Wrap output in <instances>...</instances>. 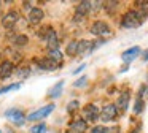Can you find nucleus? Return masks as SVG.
I'll use <instances>...</instances> for the list:
<instances>
[{"label":"nucleus","instance_id":"412c9836","mask_svg":"<svg viewBox=\"0 0 148 133\" xmlns=\"http://www.w3.org/2000/svg\"><path fill=\"white\" fill-rule=\"evenodd\" d=\"M30 132H32V133H45L46 132V125H45V124H38V125L32 127Z\"/></svg>","mask_w":148,"mask_h":133},{"label":"nucleus","instance_id":"a878e982","mask_svg":"<svg viewBox=\"0 0 148 133\" xmlns=\"http://www.w3.org/2000/svg\"><path fill=\"white\" fill-rule=\"evenodd\" d=\"M78 105H80V103H78L77 100H75V101H70V103L67 105V111H69V113H72L73 109H77V108H78Z\"/></svg>","mask_w":148,"mask_h":133},{"label":"nucleus","instance_id":"2eb2a0df","mask_svg":"<svg viewBox=\"0 0 148 133\" xmlns=\"http://www.w3.org/2000/svg\"><path fill=\"white\" fill-rule=\"evenodd\" d=\"M116 108H119L121 111H124L126 108L129 106V94L127 92H123L121 95H119V98H118V103L115 105Z\"/></svg>","mask_w":148,"mask_h":133},{"label":"nucleus","instance_id":"dca6fc26","mask_svg":"<svg viewBox=\"0 0 148 133\" xmlns=\"http://www.w3.org/2000/svg\"><path fill=\"white\" fill-rule=\"evenodd\" d=\"M62 87H64V81H59L54 87L49 89V95H51L53 98H58L59 95H61V92H62Z\"/></svg>","mask_w":148,"mask_h":133},{"label":"nucleus","instance_id":"0eeeda50","mask_svg":"<svg viewBox=\"0 0 148 133\" xmlns=\"http://www.w3.org/2000/svg\"><path fill=\"white\" fill-rule=\"evenodd\" d=\"M13 63L10 62V60H5V62L0 63V78L5 79L8 78V76H11V73H13Z\"/></svg>","mask_w":148,"mask_h":133},{"label":"nucleus","instance_id":"4be33fe9","mask_svg":"<svg viewBox=\"0 0 148 133\" xmlns=\"http://www.w3.org/2000/svg\"><path fill=\"white\" fill-rule=\"evenodd\" d=\"M51 30H53V29L49 27V25H46V27H42V29H40L38 35H40V37H42V38H46V37H48V35H49V32H51Z\"/></svg>","mask_w":148,"mask_h":133},{"label":"nucleus","instance_id":"4468645a","mask_svg":"<svg viewBox=\"0 0 148 133\" xmlns=\"http://www.w3.org/2000/svg\"><path fill=\"white\" fill-rule=\"evenodd\" d=\"M46 41H48V49H49V51L58 49L59 41H58V35H56V32H54V30L49 32V35L46 37Z\"/></svg>","mask_w":148,"mask_h":133},{"label":"nucleus","instance_id":"f8f14e48","mask_svg":"<svg viewBox=\"0 0 148 133\" xmlns=\"http://www.w3.org/2000/svg\"><path fill=\"white\" fill-rule=\"evenodd\" d=\"M91 8H92V3L91 2H80L77 5V16H84V14H88V13L91 11Z\"/></svg>","mask_w":148,"mask_h":133},{"label":"nucleus","instance_id":"ddd939ff","mask_svg":"<svg viewBox=\"0 0 148 133\" xmlns=\"http://www.w3.org/2000/svg\"><path fill=\"white\" fill-rule=\"evenodd\" d=\"M138 54H140V48L134 46V48H131V49L124 51V54H123V60H124V62H131V60H134Z\"/></svg>","mask_w":148,"mask_h":133},{"label":"nucleus","instance_id":"7ed1b4c3","mask_svg":"<svg viewBox=\"0 0 148 133\" xmlns=\"http://www.w3.org/2000/svg\"><path fill=\"white\" fill-rule=\"evenodd\" d=\"M91 33L97 35V37L107 35V33H110V27H108V24L103 22V21H96L92 25H91Z\"/></svg>","mask_w":148,"mask_h":133},{"label":"nucleus","instance_id":"b1692460","mask_svg":"<svg viewBox=\"0 0 148 133\" xmlns=\"http://www.w3.org/2000/svg\"><path fill=\"white\" fill-rule=\"evenodd\" d=\"M142 109H143V100H142V98H137L134 111H135V113H142Z\"/></svg>","mask_w":148,"mask_h":133},{"label":"nucleus","instance_id":"9b49d317","mask_svg":"<svg viewBox=\"0 0 148 133\" xmlns=\"http://www.w3.org/2000/svg\"><path fill=\"white\" fill-rule=\"evenodd\" d=\"M35 62H37V66L42 68V70H46V71H48V70H56V63L53 62V60H49L48 57H46V59H38V60H35Z\"/></svg>","mask_w":148,"mask_h":133},{"label":"nucleus","instance_id":"6ab92c4d","mask_svg":"<svg viewBox=\"0 0 148 133\" xmlns=\"http://www.w3.org/2000/svg\"><path fill=\"white\" fill-rule=\"evenodd\" d=\"M77 49H78V41H72V43L67 44L65 52H67L69 56H75V54H77Z\"/></svg>","mask_w":148,"mask_h":133},{"label":"nucleus","instance_id":"c85d7f7f","mask_svg":"<svg viewBox=\"0 0 148 133\" xmlns=\"http://www.w3.org/2000/svg\"><path fill=\"white\" fill-rule=\"evenodd\" d=\"M143 60H148V49L143 52Z\"/></svg>","mask_w":148,"mask_h":133},{"label":"nucleus","instance_id":"39448f33","mask_svg":"<svg viewBox=\"0 0 148 133\" xmlns=\"http://www.w3.org/2000/svg\"><path fill=\"white\" fill-rule=\"evenodd\" d=\"M83 114H84V120H97L99 119V116H100V113H99V108L96 106V105H88L86 108H84V111H83Z\"/></svg>","mask_w":148,"mask_h":133},{"label":"nucleus","instance_id":"9d476101","mask_svg":"<svg viewBox=\"0 0 148 133\" xmlns=\"http://www.w3.org/2000/svg\"><path fill=\"white\" fill-rule=\"evenodd\" d=\"M5 116H7L8 119L14 120V122H18V124H19L21 120L24 119V114H23V111L16 109V108H13V109H8L7 113H5Z\"/></svg>","mask_w":148,"mask_h":133},{"label":"nucleus","instance_id":"aec40b11","mask_svg":"<svg viewBox=\"0 0 148 133\" xmlns=\"http://www.w3.org/2000/svg\"><path fill=\"white\" fill-rule=\"evenodd\" d=\"M27 43H29V38H27L26 35H18V37L14 38V44H16V46H26Z\"/></svg>","mask_w":148,"mask_h":133},{"label":"nucleus","instance_id":"5701e85b","mask_svg":"<svg viewBox=\"0 0 148 133\" xmlns=\"http://www.w3.org/2000/svg\"><path fill=\"white\" fill-rule=\"evenodd\" d=\"M21 86L19 84H13V86H7V87H2L0 89V94H5V92H10V90H16V89H19Z\"/></svg>","mask_w":148,"mask_h":133},{"label":"nucleus","instance_id":"bb28decb","mask_svg":"<svg viewBox=\"0 0 148 133\" xmlns=\"http://www.w3.org/2000/svg\"><path fill=\"white\" fill-rule=\"evenodd\" d=\"M84 84H86V78H84V76H83V78H80V79H78V81L77 82H75V87H83V86Z\"/></svg>","mask_w":148,"mask_h":133},{"label":"nucleus","instance_id":"a211bd4d","mask_svg":"<svg viewBox=\"0 0 148 133\" xmlns=\"http://www.w3.org/2000/svg\"><path fill=\"white\" fill-rule=\"evenodd\" d=\"M48 59L49 60H53V62H61L62 60V54H61V51L59 49H53V51H49V54H48Z\"/></svg>","mask_w":148,"mask_h":133},{"label":"nucleus","instance_id":"f3484780","mask_svg":"<svg viewBox=\"0 0 148 133\" xmlns=\"http://www.w3.org/2000/svg\"><path fill=\"white\" fill-rule=\"evenodd\" d=\"M91 48H92L91 41H86V40L78 41V49H77V54H83V52H86V51H89Z\"/></svg>","mask_w":148,"mask_h":133},{"label":"nucleus","instance_id":"f257e3e1","mask_svg":"<svg viewBox=\"0 0 148 133\" xmlns=\"http://www.w3.org/2000/svg\"><path fill=\"white\" fill-rule=\"evenodd\" d=\"M143 21V13L140 11H127L124 16H123V21H121V25L126 29H134V27H138Z\"/></svg>","mask_w":148,"mask_h":133},{"label":"nucleus","instance_id":"393cba45","mask_svg":"<svg viewBox=\"0 0 148 133\" xmlns=\"http://www.w3.org/2000/svg\"><path fill=\"white\" fill-rule=\"evenodd\" d=\"M91 133H108V128H105V127H102V125H97L91 130Z\"/></svg>","mask_w":148,"mask_h":133},{"label":"nucleus","instance_id":"f03ea898","mask_svg":"<svg viewBox=\"0 0 148 133\" xmlns=\"http://www.w3.org/2000/svg\"><path fill=\"white\" fill-rule=\"evenodd\" d=\"M53 109H54V105L43 106V108H40V109L34 111L32 114H29V116H27V120H38V119H43V117H46L49 113H53Z\"/></svg>","mask_w":148,"mask_h":133},{"label":"nucleus","instance_id":"20e7f679","mask_svg":"<svg viewBox=\"0 0 148 133\" xmlns=\"http://www.w3.org/2000/svg\"><path fill=\"white\" fill-rule=\"evenodd\" d=\"M116 114H118V108H116L115 105H107V106L100 111V119H102L103 122H108V120L115 119Z\"/></svg>","mask_w":148,"mask_h":133},{"label":"nucleus","instance_id":"6e6552de","mask_svg":"<svg viewBox=\"0 0 148 133\" xmlns=\"http://www.w3.org/2000/svg\"><path fill=\"white\" fill-rule=\"evenodd\" d=\"M88 128V122L84 119H78L75 122H72L70 125V132L72 133H84Z\"/></svg>","mask_w":148,"mask_h":133},{"label":"nucleus","instance_id":"1a4fd4ad","mask_svg":"<svg viewBox=\"0 0 148 133\" xmlns=\"http://www.w3.org/2000/svg\"><path fill=\"white\" fill-rule=\"evenodd\" d=\"M43 10L42 8H32L29 13V22L30 24H38L40 21L43 19Z\"/></svg>","mask_w":148,"mask_h":133},{"label":"nucleus","instance_id":"423d86ee","mask_svg":"<svg viewBox=\"0 0 148 133\" xmlns=\"http://www.w3.org/2000/svg\"><path fill=\"white\" fill-rule=\"evenodd\" d=\"M19 21V14H18V11H10L7 16L3 18V21H2V24H3V27L7 29H11L16 22Z\"/></svg>","mask_w":148,"mask_h":133},{"label":"nucleus","instance_id":"cd10ccee","mask_svg":"<svg viewBox=\"0 0 148 133\" xmlns=\"http://www.w3.org/2000/svg\"><path fill=\"white\" fill-rule=\"evenodd\" d=\"M84 68H86V65H84V63H81V65H80V66H78V68H77V70H75V71H73V75H77V73L83 71Z\"/></svg>","mask_w":148,"mask_h":133}]
</instances>
